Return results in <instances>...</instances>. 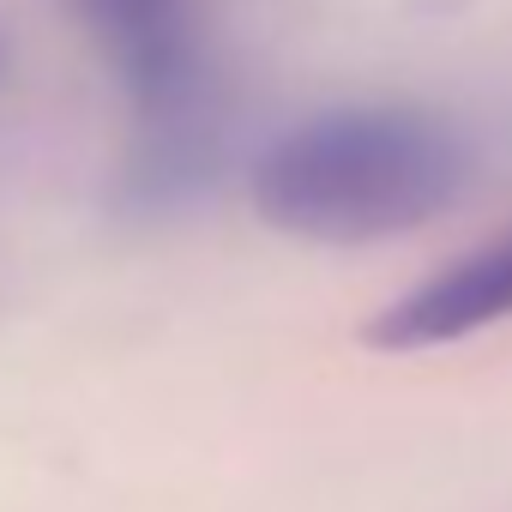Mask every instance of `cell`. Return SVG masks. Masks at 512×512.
Instances as JSON below:
<instances>
[{"mask_svg":"<svg viewBox=\"0 0 512 512\" xmlns=\"http://www.w3.org/2000/svg\"><path fill=\"white\" fill-rule=\"evenodd\" d=\"M470 133L416 97H350L278 127L247 163V205L266 229L314 247L404 241L464 205Z\"/></svg>","mask_w":512,"mask_h":512,"instance_id":"obj_1","label":"cell"},{"mask_svg":"<svg viewBox=\"0 0 512 512\" xmlns=\"http://www.w3.org/2000/svg\"><path fill=\"white\" fill-rule=\"evenodd\" d=\"M91 37L133 115L187 109L229 91L211 55V0H61Z\"/></svg>","mask_w":512,"mask_h":512,"instance_id":"obj_2","label":"cell"},{"mask_svg":"<svg viewBox=\"0 0 512 512\" xmlns=\"http://www.w3.org/2000/svg\"><path fill=\"white\" fill-rule=\"evenodd\" d=\"M229 151H235L229 91L199 97L187 109L133 115V139L115 169V205L127 217H175L223 181Z\"/></svg>","mask_w":512,"mask_h":512,"instance_id":"obj_4","label":"cell"},{"mask_svg":"<svg viewBox=\"0 0 512 512\" xmlns=\"http://www.w3.org/2000/svg\"><path fill=\"white\" fill-rule=\"evenodd\" d=\"M494 326H512V229L452 253L404 296H392L362 326V344L380 356H428L470 344Z\"/></svg>","mask_w":512,"mask_h":512,"instance_id":"obj_3","label":"cell"}]
</instances>
